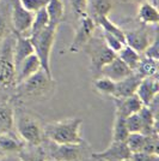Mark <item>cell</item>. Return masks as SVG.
Segmentation results:
<instances>
[{
  "instance_id": "9",
  "label": "cell",
  "mask_w": 159,
  "mask_h": 161,
  "mask_svg": "<svg viewBox=\"0 0 159 161\" xmlns=\"http://www.w3.org/2000/svg\"><path fill=\"white\" fill-rule=\"evenodd\" d=\"M159 93V82L157 76L152 77H144L140 80L139 86L136 88L135 95L139 97L144 106H148Z\"/></svg>"
},
{
  "instance_id": "41",
  "label": "cell",
  "mask_w": 159,
  "mask_h": 161,
  "mask_svg": "<svg viewBox=\"0 0 159 161\" xmlns=\"http://www.w3.org/2000/svg\"><path fill=\"white\" fill-rule=\"evenodd\" d=\"M47 161H56V160H54V159H52V160H47Z\"/></svg>"
},
{
  "instance_id": "39",
  "label": "cell",
  "mask_w": 159,
  "mask_h": 161,
  "mask_svg": "<svg viewBox=\"0 0 159 161\" xmlns=\"http://www.w3.org/2000/svg\"><path fill=\"white\" fill-rule=\"evenodd\" d=\"M138 1L142 3V1H151V0H138ZM152 3L154 4V5H157V0H152Z\"/></svg>"
},
{
  "instance_id": "30",
  "label": "cell",
  "mask_w": 159,
  "mask_h": 161,
  "mask_svg": "<svg viewBox=\"0 0 159 161\" xmlns=\"http://www.w3.org/2000/svg\"><path fill=\"white\" fill-rule=\"evenodd\" d=\"M114 1L113 0H95L93 1V10L96 16H108L113 10Z\"/></svg>"
},
{
  "instance_id": "33",
  "label": "cell",
  "mask_w": 159,
  "mask_h": 161,
  "mask_svg": "<svg viewBox=\"0 0 159 161\" xmlns=\"http://www.w3.org/2000/svg\"><path fill=\"white\" fill-rule=\"evenodd\" d=\"M103 41H104V43H105L106 46L116 54L119 53L120 49L126 45L123 41L120 40L119 37H116V36H114V35L109 33H105V31H103Z\"/></svg>"
},
{
  "instance_id": "3",
  "label": "cell",
  "mask_w": 159,
  "mask_h": 161,
  "mask_svg": "<svg viewBox=\"0 0 159 161\" xmlns=\"http://www.w3.org/2000/svg\"><path fill=\"white\" fill-rule=\"evenodd\" d=\"M18 94L23 97H40L53 90L54 80L41 69L36 74L17 84Z\"/></svg>"
},
{
  "instance_id": "12",
  "label": "cell",
  "mask_w": 159,
  "mask_h": 161,
  "mask_svg": "<svg viewBox=\"0 0 159 161\" xmlns=\"http://www.w3.org/2000/svg\"><path fill=\"white\" fill-rule=\"evenodd\" d=\"M141 78L142 77H140L136 72L133 71L132 74L125 77L123 80L115 82V93H114L113 97L114 99H123V97L134 95Z\"/></svg>"
},
{
  "instance_id": "1",
  "label": "cell",
  "mask_w": 159,
  "mask_h": 161,
  "mask_svg": "<svg viewBox=\"0 0 159 161\" xmlns=\"http://www.w3.org/2000/svg\"><path fill=\"white\" fill-rule=\"evenodd\" d=\"M83 120L80 118H67L50 123L43 130V135L50 141L59 144H81L83 137L80 134Z\"/></svg>"
},
{
  "instance_id": "20",
  "label": "cell",
  "mask_w": 159,
  "mask_h": 161,
  "mask_svg": "<svg viewBox=\"0 0 159 161\" xmlns=\"http://www.w3.org/2000/svg\"><path fill=\"white\" fill-rule=\"evenodd\" d=\"M138 113H139L141 123H142V131H141V134H157V117L153 114L151 108L148 107V106H142Z\"/></svg>"
},
{
  "instance_id": "21",
  "label": "cell",
  "mask_w": 159,
  "mask_h": 161,
  "mask_svg": "<svg viewBox=\"0 0 159 161\" xmlns=\"http://www.w3.org/2000/svg\"><path fill=\"white\" fill-rule=\"evenodd\" d=\"M134 72H136L142 78L157 76V74H158V60L148 58V57H144L140 59L139 64H138Z\"/></svg>"
},
{
  "instance_id": "24",
  "label": "cell",
  "mask_w": 159,
  "mask_h": 161,
  "mask_svg": "<svg viewBox=\"0 0 159 161\" xmlns=\"http://www.w3.org/2000/svg\"><path fill=\"white\" fill-rule=\"evenodd\" d=\"M129 135V131L126 126V117L115 113V120L113 126V141L125 142Z\"/></svg>"
},
{
  "instance_id": "37",
  "label": "cell",
  "mask_w": 159,
  "mask_h": 161,
  "mask_svg": "<svg viewBox=\"0 0 159 161\" xmlns=\"http://www.w3.org/2000/svg\"><path fill=\"white\" fill-rule=\"evenodd\" d=\"M132 161H159L158 154H148L145 152H138L131 155Z\"/></svg>"
},
{
  "instance_id": "6",
  "label": "cell",
  "mask_w": 159,
  "mask_h": 161,
  "mask_svg": "<svg viewBox=\"0 0 159 161\" xmlns=\"http://www.w3.org/2000/svg\"><path fill=\"white\" fill-rule=\"evenodd\" d=\"M85 47H89L87 53L91 61V69L95 72L100 74V69L105 66L108 63L113 60L117 54L113 52L110 48L104 43V41H92V39L89 41Z\"/></svg>"
},
{
  "instance_id": "18",
  "label": "cell",
  "mask_w": 159,
  "mask_h": 161,
  "mask_svg": "<svg viewBox=\"0 0 159 161\" xmlns=\"http://www.w3.org/2000/svg\"><path fill=\"white\" fill-rule=\"evenodd\" d=\"M56 161H78L80 159V144H59L53 153Z\"/></svg>"
},
{
  "instance_id": "31",
  "label": "cell",
  "mask_w": 159,
  "mask_h": 161,
  "mask_svg": "<svg viewBox=\"0 0 159 161\" xmlns=\"http://www.w3.org/2000/svg\"><path fill=\"white\" fill-rule=\"evenodd\" d=\"M158 135H145V142H144L142 152L148 153V154H158Z\"/></svg>"
},
{
  "instance_id": "23",
  "label": "cell",
  "mask_w": 159,
  "mask_h": 161,
  "mask_svg": "<svg viewBox=\"0 0 159 161\" xmlns=\"http://www.w3.org/2000/svg\"><path fill=\"white\" fill-rule=\"evenodd\" d=\"M14 124L13 109L7 103L0 102V132H10Z\"/></svg>"
},
{
  "instance_id": "11",
  "label": "cell",
  "mask_w": 159,
  "mask_h": 161,
  "mask_svg": "<svg viewBox=\"0 0 159 161\" xmlns=\"http://www.w3.org/2000/svg\"><path fill=\"white\" fill-rule=\"evenodd\" d=\"M133 72V70H131L127 66L123 61L120 59L116 55L110 63H108L105 66H103L100 69V75L110 78L114 82H119V80H123L125 77L129 76Z\"/></svg>"
},
{
  "instance_id": "25",
  "label": "cell",
  "mask_w": 159,
  "mask_h": 161,
  "mask_svg": "<svg viewBox=\"0 0 159 161\" xmlns=\"http://www.w3.org/2000/svg\"><path fill=\"white\" fill-rule=\"evenodd\" d=\"M97 20H98L100 25L102 27V29H103V31L111 34V35L116 36V37H119L120 40L123 41V42L126 43V39H125V30H122L119 25H116V24L114 23L113 20L109 19V17H108V16H98V17H97Z\"/></svg>"
},
{
  "instance_id": "13",
  "label": "cell",
  "mask_w": 159,
  "mask_h": 161,
  "mask_svg": "<svg viewBox=\"0 0 159 161\" xmlns=\"http://www.w3.org/2000/svg\"><path fill=\"white\" fill-rule=\"evenodd\" d=\"M35 53L33 42L29 36L24 35H16L14 34V43H13V63L14 67L19 66V64L28 58L29 55Z\"/></svg>"
},
{
  "instance_id": "27",
  "label": "cell",
  "mask_w": 159,
  "mask_h": 161,
  "mask_svg": "<svg viewBox=\"0 0 159 161\" xmlns=\"http://www.w3.org/2000/svg\"><path fill=\"white\" fill-rule=\"evenodd\" d=\"M93 87L102 95L113 96L115 93V82L108 77H104V76H100L97 80H95Z\"/></svg>"
},
{
  "instance_id": "17",
  "label": "cell",
  "mask_w": 159,
  "mask_h": 161,
  "mask_svg": "<svg viewBox=\"0 0 159 161\" xmlns=\"http://www.w3.org/2000/svg\"><path fill=\"white\" fill-rule=\"evenodd\" d=\"M115 100V106H116V112L115 113L121 114L123 117H127L129 114L138 113L140 108L142 107V102L139 100V97L134 94L128 97L123 99H114Z\"/></svg>"
},
{
  "instance_id": "4",
  "label": "cell",
  "mask_w": 159,
  "mask_h": 161,
  "mask_svg": "<svg viewBox=\"0 0 159 161\" xmlns=\"http://www.w3.org/2000/svg\"><path fill=\"white\" fill-rule=\"evenodd\" d=\"M13 43L14 39L11 36L0 41V86H11L16 83Z\"/></svg>"
},
{
  "instance_id": "26",
  "label": "cell",
  "mask_w": 159,
  "mask_h": 161,
  "mask_svg": "<svg viewBox=\"0 0 159 161\" xmlns=\"http://www.w3.org/2000/svg\"><path fill=\"white\" fill-rule=\"evenodd\" d=\"M49 25V18H48V14H47L46 7L38 10L37 12H35L33 14V20L31 28H30V31L28 36H33L36 35L37 33H40L41 30H43L46 27Z\"/></svg>"
},
{
  "instance_id": "40",
  "label": "cell",
  "mask_w": 159,
  "mask_h": 161,
  "mask_svg": "<svg viewBox=\"0 0 159 161\" xmlns=\"http://www.w3.org/2000/svg\"><path fill=\"white\" fill-rule=\"evenodd\" d=\"M121 161H132V159H131V158H128V159H125V160H121Z\"/></svg>"
},
{
  "instance_id": "8",
  "label": "cell",
  "mask_w": 159,
  "mask_h": 161,
  "mask_svg": "<svg viewBox=\"0 0 159 161\" xmlns=\"http://www.w3.org/2000/svg\"><path fill=\"white\" fill-rule=\"evenodd\" d=\"M33 12L25 10L20 5L19 0H16L12 6V12H11V25L13 29V33L16 35H24L28 36L30 28L33 20Z\"/></svg>"
},
{
  "instance_id": "5",
  "label": "cell",
  "mask_w": 159,
  "mask_h": 161,
  "mask_svg": "<svg viewBox=\"0 0 159 161\" xmlns=\"http://www.w3.org/2000/svg\"><path fill=\"white\" fill-rule=\"evenodd\" d=\"M96 29V22L87 14L79 17V24L75 29V35L68 47V52L78 53L83 48H85L89 41L92 39Z\"/></svg>"
},
{
  "instance_id": "14",
  "label": "cell",
  "mask_w": 159,
  "mask_h": 161,
  "mask_svg": "<svg viewBox=\"0 0 159 161\" xmlns=\"http://www.w3.org/2000/svg\"><path fill=\"white\" fill-rule=\"evenodd\" d=\"M125 39H126V45L134 48L140 54L145 52V49L153 40L151 39L150 34L142 29H134L131 31H125Z\"/></svg>"
},
{
  "instance_id": "34",
  "label": "cell",
  "mask_w": 159,
  "mask_h": 161,
  "mask_svg": "<svg viewBox=\"0 0 159 161\" xmlns=\"http://www.w3.org/2000/svg\"><path fill=\"white\" fill-rule=\"evenodd\" d=\"M20 5L24 7L25 10L30 11V12H37L38 10L46 7L48 0H19Z\"/></svg>"
},
{
  "instance_id": "28",
  "label": "cell",
  "mask_w": 159,
  "mask_h": 161,
  "mask_svg": "<svg viewBox=\"0 0 159 161\" xmlns=\"http://www.w3.org/2000/svg\"><path fill=\"white\" fill-rule=\"evenodd\" d=\"M22 148V144L18 140H16L13 136L8 134V132H0V149L11 153V152H17Z\"/></svg>"
},
{
  "instance_id": "36",
  "label": "cell",
  "mask_w": 159,
  "mask_h": 161,
  "mask_svg": "<svg viewBox=\"0 0 159 161\" xmlns=\"http://www.w3.org/2000/svg\"><path fill=\"white\" fill-rule=\"evenodd\" d=\"M69 4H71L73 12L77 14L78 17L87 14L89 0H69Z\"/></svg>"
},
{
  "instance_id": "10",
  "label": "cell",
  "mask_w": 159,
  "mask_h": 161,
  "mask_svg": "<svg viewBox=\"0 0 159 161\" xmlns=\"http://www.w3.org/2000/svg\"><path fill=\"white\" fill-rule=\"evenodd\" d=\"M131 150L127 147L126 142H116L113 141L110 146L103 152L93 153L92 156L98 160L104 161H121L131 158Z\"/></svg>"
},
{
  "instance_id": "32",
  "label": "cell",
  "mask_w": 159,
  "mask_h": 161,
  "mask_svg": "<svg viewBox=\"0 0 159 161\" xmlns=\"http://www.w3.org/2000/svg\"><path fill=\"white\" fill-rule=\"evenodd\" d=\"M126 126L129 134L133 132H141L142 131V123L140 119L139 113H133L126 117Z\"/></svg>"
},
{
  "instance_id": "38",
  "label": "cell",
  "mask_w": 159,
  "mask_h": 161,
  "mask_svg": "<svg viewBox=\"0 0 159 161\" xmlns=\"http://www.w3.org/2000/svg\"><path fill=\"white\" fill-rule=\"evenodd\" d=\"M8 33V24L4 16H0V41H3Z\"/></svg>"
},
{
  "instance_id": "19",
  "label": "cell",
  "mask_w": 159,
  "mask_h": 161,
  "mask_svg": "<svg viewBox=\"0 0 159 161\" xmlns=\"http://www.w3.org/2000/svg\"><path fill=\"white\" fill-rule=\"evenodd\" d=\"M46 11L49 18V24L59 27L65 17V5L62 0H48Z\"/></svg>"
},
{
  "instance_id": "2",
  "label": "cell",
  "mask_w": 159,
  "mask_h": 161,
  "mask_svg": "<svg viewBox=\"0 0 159 161\" xmlns=\"http://www.w3.org/2000/svg\"><path fill=\"white\" fill-rule=\"evenodd\" d=\"M58 28L59 27L49 24L43 30H41L40 33L33 35V36H29L33 42L35 54L38 57L41 61V67L49 77H53L52 69H50V55H52L53 46L55 43V39H56Z\"/></svg>"
},
{
  "instance_id": "35",
  "label": "cell",
  "mask_w": 159,
  "mask_h": 161,
  "mask_svg": "<svg viewBox=\"0 0 159 161\" xmlns=\"http://www.w3.org/2000/svg\"><path fill=\"white\" fill-rule=\"evenodd\" d=\"M145 57L152 58V59H157L159 60V41H158V35L156 34V36L153 37L152 42L148 45V47L145 49L144 52Z\"/></svg>"
},
{
  "instance_id": "15",
  "label": "cell",
  "mask_w": 159,
  "mask_h": 161,
  "mask_svg": "<svg viewBox=\"0 0 159 161\" xmlns=\"http://www.w3.org/2000/svg\"><path fill=\"white\" fill-rule=\"evenodd\" d=\"M41 61L35 53L29 55L19 64V66L16 69V84H19L23 80L29 78L30 76L36 74L41 70Z\"/></svg>"
},
{
  "instance_id": "29",
  "label": "cell",
  "mask_w": 159,
  "mask_h": 161,
  "mask_svg": "<svg viewBox=\"0 0 159 161\" xmlns=\"http://www.w3.org/2000/svg\"><path fill=\"white\" fill-rule=\"evenodd\" d=\"M126 144L128 149L131 150V153H138V152H142V147H144V142H145V135L141 132H133L129 134L127 137Z\"/></svg>"
},
{
  "instance_id": "16",
  "label": "cell",
  "mask_w": 159,
  "mask_h": 161,
  "mask_svg": "<svg viewBox=\"0 0 159 161\" xmlns=\"http://www.w3.org/2000/svg\"><path fill=\"white\" fill-rule=\"evenodd\" d=\"M138 18L145 25H156L159 23V12L157 5L152 1H142L138 7Z\"/></svg>"
},
{
  "instance_id": "7",
  "label": "cell",
  "mask_w": 159,
  "mask_h": 161,
  "mask_svg": "<svg viewBox=\"0 0 159 161\" xmlns=\"http://www.w3.org/2000/svg\"><path fill=\"white\" fill-rule=\"evenodd\" d=\"M17 130L19 136L33 146H38L43 140V130L35 118L23 114L17 119Z\"/></svg>"
},
{
  "instance_id": "22",
  "label": "cell",
  "mask_w": 159,
  "mask_h": 161,
  "mask_svg": "<svg viewBox=\"0 0 159 161\" xmlns=\"http://www.w3.org/2000/svg\"><path fill=\"white\" fill-rule=\"evenodd\" d=\"M117 57L133 71H135V69H136L140 59H141V54L139 52H136L134 48L129 47L128 45H125L120 49Z\"/></svg>"
}]
</instances>
